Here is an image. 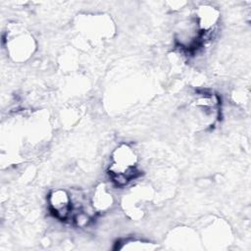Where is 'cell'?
<instances>
[{
  "label": "cell",
  "mask_w": 251,
  "mask_h": 251,
  "mask_svg": "<svg viewBox=\"0 0 251 251\" xmlns=\"http://www.w3.org/2000/svg\"><path fill=\"white\" fill-rule=\"evenodd\" d=\"M4 43L7 54L18 63L28 60L36 48L33 36L27 30L16 25L7 29L4 35Z\"/></svg>",
  "instance_id": "7a4b0ae2"
},
{
  "label": "cell",
  "mask_w": 251,
  "mask_h": 251,
  "mask_svg": "<svg viewBox=\"0 0 251 251\" xmlns=\"http://www.w3.org/2000/svg\"><path fill=\"white\" fill-rule=\"evenodd\" d=\"M94 213H104L110 210L114 204V197L104 183L97 185L90 199Z\"/></svg>",
  "instance_id": "5b68a950"
},
{
  "label": "cell",
  "mask_w": 251,
  "mask_h": 251,
  "mask_svg": "<svg viewBox=\"0 0 251 251\" xmlns=\"http://www.w3.org/2000/svg\"><path fill=\"white\" fill-rule=\"evenodd\" d=\"M138 155L135 149L127 144L121 143L112 152L108 174L113 183L119 187L127 185L138 176Z\"/></svg>",
  "instance_id": "6da1fadb"
},
{
  "label": "cell",
  "mask_w": 251,
  "mask_h": 251,
  "mask_svg": "<svg viewBox=\"0 0 251 251\" xmlns=\"http://www.w3.org/2000/svg\"><path fill=\"white\" fill-rule=\"evenodd\" d=\"M221 14L218 8L210 4L199 5L195 9L193 21L202 36L203 41L210 39L220 24Z\"/></svg>",
  "instance_id": "3957f363"
},
{
  "label": "cell",
  "mask_w": 251,
  "mask_h": 251,
  "mask_svg": "<svg viewBox=\"0 0 251 251\" xmlns=\"http://www.w3.org/2000/svg\"><path fill=\"white\" fill-rule=\"evenodd\" d=\"M48 208L51 214L60 221L72 219L74 213L72 194L64 188L53 189L47 197Z\"/></svg>",
  "instance_id": "277c9868"
}]
</instances>
